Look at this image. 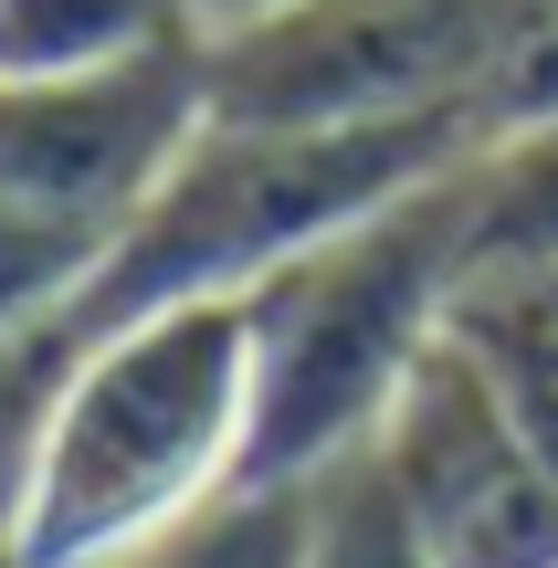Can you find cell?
<instances>
[{"instance_id":"cell-5","label":"cell","mask_w":558,"mask_h":568,"mask_svg":"<svg viewBox=\"0 0 558 568\" xmlns=\"http://www.w3.org/2000/svg\"><path fill=\"white\" fill-rule=\"evenodd\" d=\"M369 464L390 474L433 568H558V464L496 389V368L464 347V326L412 368Z\"/></svg>"},{"instance_id":"cell-6","label":"cell","mask_w":558,"mask_h":568,"mask_svg":"<svg viewBox=\"0 0 558 568\" xmlns=\"http://www.w3.org/2000/svg\"><path fill=\"white\" fill-rule=\"evenodd\" d=\"M211 126V42L105 74H0V190L116 243Z\"/></svg>"},{"instance_id":"cell-2","label":"cell","mask_w":558,"mask_h":568,"mask_svg":"<svg viewBox=\"0 0 558 568\" xmlns=\"http://www.w3.org/2000/svg\"><path fill=\"white\" fill-rule=\"evenodd\" d=\"M475 159V148H464ZM464 159L348 232L285 253L243 295L253 316V485H316L379 443L412 368L464 305Z\"/></svg>"},{"instance_id":"cell-8","label":"cell","mask_w":558,"mask_h":568,"mask_svg":"<svg viewBox=\"0 0 558 568\" xmlns=\"http://www.w3.org/2000/svg\"><path fill=\"white\" fill-rule=\"evenodd\" d=\"M201 42L190 0H0V74H105Z\"/></svg>"},{"instance_id":"cell-10","label":"cell","mask_w":558,"mask_h":568,"mask_svg":"<svg viewBox=\"0 0 558 568\" xmlns=\"http://www.w3.org/2000/svg\"><path fill=\"white\" fill-rule=\"evenodd\" d=\"M95 264H105L95 232H74V222H53V211H32V201L0 190V368L53 337L63 305L95 284Z\"/></svg>"},{"instance_id":"cell-1","label":"cell","mask_w":558,"mask_h":568,"mask_svg":"<svg viewBox=\"0 0 558 568\" xmlns=\"http://www.w3.org/2000/svg\"><path fill=\"white\" fill-rule=\"evenodd\" d=\"M253 485V316L190 295L0 379V568H95Z\"/></svg>"},{"instance_id":"cell-13","label":"cell","mask_w":558,"mask_h":568,"mask_svg":"<svg viewBox=\"0 0 558 568\" xmlns=\"http://www.w3.org/2000/svg\"><path fill=\"white\" fill-rule=\"evenodd\" d=\"M274 11H295V0H190L201 42H232V32H253V21H274Z\"/></svg>"},{"instance_id":"cell-11","label":"cell","mask_w":558,"mask_h":568,"mask_svg":"<svg viewBox=\"0 0 558 568\" xmlns=\"http://www.w3.org/2000/svg\"><path fill=\"white\" fill-rule=\"evenodd\" d=\"M306 495L316 485H243L222 506H201L190 527L148 537V548H116L95 568H295L306 558Z\"/></svg>"},{"instance_id":"cell-7","label":"cell","mask_w":558,"mask_h":568,"mask_svg":"<svg viewBox=\"0 0 558 568\" xmlns=\"http://www.w3.org/2000/svg\"><path fill=\"white\" fill-rule=\"evenodd\" d=\"M558 274V116L475 138L464 159V284Z\"/></svg>"},{"instance_id":"cell-9","label":"cell","mask_w":558,"mask_h":568,"mask_svg":"<svg viewBox=\"0 0 558 568\" xmlns=\"http://www.w3.org/2000/svg\"><path fill=\"white\" fill-rule=\"evenodd\" d=\"M464 347L496 368V389L517 400V422L548 443L558 464V274H485L454 305Z\"/></svg>"},{"instance_id":"cell-3","label":"cell","mask_w":558,"mask_h":568,"mask_svg":"<svg viewBox=\"0 0 558 568\" xmlns=\"http://www.w3.org/2000/svg\"><path fill=\"white\" fill-rule=\"evenodd\" d=\"M464 148H475L464 116H400V126H243V116H211L190 138V159L159 180V201L105 243L95 284L63 305V326L42 347H21L11 368L53 358V347L95 337L116 316H148V305L253 295L285 253H306L327 232H348L358 211L443 180Z\"/></svg>"},{"instance_id":"cell-4","label":"cell","mask_w":558,"mask_h":568,"mask_svg":"<svg viewBox=\"0 0 558 568\" xmlns=\"http://www.w3.org/2000/svg\"><path fill=\"white\" fill-rule=\"evenodd\" d=\"M517 0H295L211 42V116L243 126H400L464 116L485 138V74Z\"/></svg>"},{"instance_id":"cell-12","label":"cell","mask_w":558,"mask_h":568,"mask_svg":"<svg viewBox=\"0 0 558 568\" xmlns=\"http://www.w3.org/2000/svg\"><path fill=\"white\" fill-rule=\"evenodd\" d=\"M295 568H433V548H422V527L400 516L390 474H379L369 453H348V464L316 474V495H306V558Z\"/></svg>"}]
</instances>
